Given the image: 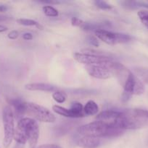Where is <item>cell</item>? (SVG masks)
<instances>
[{
	"label": "cell",
	"instance_id": "cell-31",
	"mask_svg": "<svg viewBox=\"0 0 148 148\" xmlns=\"http://www.w3.org/2000/svg\"><path fill=\"white\" fill-rule=\"evenodd\" d=\"M7 30H8V28H7L6 26L1 25H0V33H3V32L7 31Z\"/></svg>",
	"mask_w": 148,
	"mask_h": 148
},
{
	"label": "cell",
	"instance_id": "cell-26",
	"mask_svg": "<svg viewBox=\"0 0 148 148\" xmlns=\"http://www.w3.org/2000/svg\"><path fill=\"white\" fill-rule=\"evenodd\" d=\"M36 148H62L60 146L57 145L53 144H46V145H41L36 147Z\"/></svg>",
	"mask_w": 148,
	"mask_h": 148
},
{
	"label": "cell",
	"instance_id": "cell-11",
	"mask_svg": "<svg viewBox=\"0 0 148 148\" xmlns=\"http://www.w3.org/2000/svg\"><path fill=\"white\" fill-rule=\"evenodd\" d=\"M25 88L30 91H44V92H55L58 90L56 86L51 84L42 83V82H36V83L27 84Z\"/></svg>",
	"mask_w": 148,
	"mask_h": 148
},
{
	"label": "cell",
	"instance_id": "cell-7",
	"mask_svg": "<svg viewBox=\"0 0 148 148\" xmlns=\"http://www.w3.org/2000/svg\"><path fill=\"white\" fill-rule=\"evenodd\" d=\"M123 92L132 95H141L145 92V87L142 81L131 72L123 85Z\"/></svg>",
	"mask_w": 148,
	"mask_h": 148
},
{
	"label": "cell",
	"instance_id": "cell-3",
	"mask_svg": "<svg viewBox=\"0 0 148 148\" xmlns=\"http://www.w3.org/2000/svg\"><path fill=\"white\" fill-rule=\"evenodd\" d=\"M3 126H4V140L3 145L8 148L12 142L15 134V116L13 110L10 106H6L2 111Z\"/></svg>",
	"mask_w": 148,
	"mask_h": 148
},
{
	"label": "cell",
	"instance_id": "cell-9",
	"mask_svg": "<svg viewBox=\"0 0 148 148\" xmlns=\"http://www.w3.org/2000/svg\"><path fill=\"white\" fill-rule=\"evenodd\" d=\"M8 103L13 107V114L15 118L20 121L23 119V116L27 113V103L20 98H10L8 100Z\"/></svg>",
	"mask_w": 148,
	"mask_h": 148
},
{
	"label": "cell",
	"instance_id": "cell-16",
	"mask_svg": "<svg viewBox=\"0 0 148 148\" xmlns=\"http://www.w3.org/2000/svg\"><path fill=\"white\" fill-rule=\"evenodd\" d=\"M52 110H53L56 114H59V115L63 116L65 117H69V118H73V116L72 112L71 111V110L67 109V108L60 106H52Z\"/></svg>",
	"mask_w": 148,
	"mask_h": 148
},
{
	"label": "cell",
	"instance_id": "cell-24",
	"mask_svg": "<svg viewBox=\"0 0 148 148\" xmlns=\"http://www.w3.org/2000/svg\"><path fill=\"white\" fill-rule=\"evenodd\" d=\"M88 42L90 44L94 46H96V47H98L99 45H100L98 40L95 37H94V36H89L88 38Z\"/></svg>",
	"mask_w": 148,
	"mask_h": 148
},
{
	"label": "cell",
	"instance_id": "cell-5",
	"mask_svg": "<svg viewBox=\"0 0 148 148\" xmlns=\"http://www.w3.org/2000/svg\"><path fill=\"white\" fill-rule=\"evenodd\" d=\"M95 35L102 41L109 45H115L118 43H124L131 40V37L124 33H114L104 29H100L95 31Z\"/></svg>",
	"mask_w": 148,
	"mask_h": 148
},
{
	"label": "cell",
	"instance_id": "cell-10",
	"mask_svg": "<svg viewBox=\"0 0 148 148\" xmlns=\"http://www.w3.org/2000/svg\"><path fill=\"white\" fill-rule=\"evenodd\" d=\"M121 114V111H116V110H106L102 111L96 116L97 121H102L107 123L113 127H116L115 126V122L118 119ZM118 128V127H117Z\"/></svg>",
	"mask_w": 148,
	"mask_h": 148
},
{
	"label": "cell",
	"instance_id": "cell-27",
	"mask_svg": "<svg viewBox=\"0 0 148 148\" xmlns=\"http://www.w3.org/2000/svg\"><path fill=\"white\" fill-rule=\"evenodd\" d=\"M23 38L26 40H30L33 39V35L30 33H26L23 35Z\"/></svg>",
	"mask_w": 148,
	"mask_h": 148
},
{
	"label": "cell",
	"instance_id": "cell-17",
	"mask_svg": "<svg viewBox=\"0 0 148 148\" xmlns=\"http://www.w3.org/2000/svg\"><path fill=\"white\" fill-rule=\"evenodd\" d=\"M52 98L56 102L59 103H62L67 100L68 95H67L66 92H65L64 91H61L58 90L53 92Z\"/></svg>",
	"mask_w": 148,
	"mask_h": 148
},
{
	"label": "cell",
	"instance_id": "cell-4",
	"mask_svg": "<svg viewBox=\"0 0 148 148\" xmlns=\"http://www.w3.org/2000/svg\"><path fill=\"white\" fill-rule=\"evenodd\" d=\"M27 113L41 122L53 123L56 121L55 116L49 109L34 103H27Z\"/></svg>",
	"mask_w": 148,
	"mask_h": 148
},
{
	"label": "cell",
	"instance_id": "cell-25",
	"mask_svg": "<svg viewBox=\"0 0 148 148\" xmlns=\"http://www.w3.org/2000/svg\"><path fill=\"white\" fill-rule=\"evenodd\" d=\"M8 38L11 40H15L16 38H17V37L19 36V33L17 30H12V31L10 32L7 35Z\"/></svg>",
	"mask_w": 148,
	"mask_h": 148
},
{
	"label": "cell",
	"instance_id": "cell-18",
	"mask_svg": "<svg viewBox=\"0 0 148 148\" xmlns=\"http://www.w3.org/2000/svg\"><path fill=\"white\" fill-rule=\"evenodd\" d=\"M42 10H43V12L45 15L48 16V17H55L58 16V11L56 9L54 8L53 7H52V6H44Z\"/></svg>",
	"mask_w": 148,
	"mask_h": 148
},
{
	"label": "cell",
	"instance_id": "cell-28",
	"mask_svg": "<svg viewBox=\"0 0 148 148\" xmlns=\"http://www.w3.org/2000/svg\"><path fill=\"white\" fill-rule=\"evenodd\" d=\"M41 2L44 3V4H59V1H52V0H49V1H41Z\"/></svg>",
	"mask_w": 148,
	"mask_h": 148
},
{
	"label": "cell",
	"instance_id": "cell-33",
	"mask_svg": "<svg viewBox=\"0 0 148 148\" xmlns=\"http://www.w3.org/2000/svg\"><path fill=\"white\" fill-rule=\"evenodd\" d=\"M0 148H1V147H0Z\"/></svg>",
	"mask_w": 148,
	"mask_h": 148
},
{
	"label": "cell",
	"instance_id": "cell-8",
	"mask_svg": "<svg viewBox=\"0 0 148 148\" xmlns=\"http://www.w3.org/2000/svg\"><path fill=\"white\" fill-rule=\"evenodd\" d=\"M73 57L75 61L86 65L102 64L113 60L110 56H97L84 53H75L73 54Z\"/></svg>",
	"mask_w": 148,
	"mask_h": 148
},
{
	"label": "cell",
	"instance_id": "cell-12",
	"mask_svg": "<svg viewBox=\"0 0 148 148\" xmlns=\"http://www.w3.org/2000/svg\"><path fill=\"white\" fill-rule=\"evenodd\" d=\"M101 145V139L93 137H83L78 141V145L82 148H97Z\"/></svg>",
	"mask_w": 148,
	"mask_h": 148
},
{
	"label": "cell",
	"instance_id": "cell-32",
	"mask_svg": "<svg viewBox=\"0 0 148 148\" xmlns=\"http://www.w3.org/2000/svg\"><path fill=\"white\" fill-rule=\"evenodd\" d=\"M13 148H24V145H20V144H16L15 145V147Z\"/></svg>",
	"mask_w": 148,
	"mask_h": 148
},
{
	"label": "cell",
	"instance_id": "cell-30",
	"mask_svg": "<svg viewBox=\"0 0 148 148\" xmlns=\"http://www.w3.org/2000/svg\"><path fill=\"white\" fill-rule=\"evenodd\" d=\"M9 19V17L6 15H2V14H0V22H4L6 21Z\"/></svg>",
	"mask_w": 148,
	"mask_h": 148
},
{
	"label": "cell",
	"instance_id": "cell-29",
	"mask_svg": "<svg viewBox=\"0 0 148 148\" xmlns=\"http://www.w3.org/2000/svg\"><path fill=\"white\" fill-rule=\"evenodd\" d=\"M7 10H8L7 6L4 5V4H0V12H4L7 11Z\"/></svg>",
	"mask_w": 148,
	"mask_h": 148
},
{
	"label": "cell",
	"instance_id": "cell-22",
	"mask_svg": "<svg viewBox=\"0 0 148 148\" xmlns=\"http://www.w3.org/2000/svg\"><path fill=\"white\" fill-rule=\"evenodd\" d=\"M84 23V22L81 19L78 18V17H72L71 19V25L73 26H77V27H81L83 25V24Z\"/></svg>",
	"mask_w": 148,
	"mask_h": 148
},
{
	"label": "cell",
	"instance_id": "cell-21",
	"mask_svg": "<svg viewBox=\"0 0 148 148\" xmlns=\"http://www.w3.org/2000/svg\"><path fill=\"white\" fill-rule=\"evenodd\" d=\"M94 4L96 5V7H97L98 8L101 9V10H110V9L113 7V6L111 4H108L107 2L104 1H100V0H97V1H94Z\"/></svg>",
	"mask_w": 148,
	"mask_h": 148
},
{
	"label": "cell",
	"instance_id": "cell-23",
	"mask_svg": "<svg viewBox=\"0 0 148 148\" xmlns=\"http://www.w3.org/2000/svg\"><path fill=\"white\" fill-rule=\"evenodd\" d=\"M138 74H139V75H140L142 78H143V79L145 81V82H148V70L147 69H139Z\"/></svg>",
	"mask_w": 148,
	"mask_h": 148
},
{
	"label": "cell",
	"instance_id": "cell-1",
	"mask_svg": "<svg viewBox=\"0 0 148 148\" xmlns=\"http://www.w3.org/2000/svg\"><path fill=\"white\" fill-rule=\"evenodd\" d=\"M39 137V127L36 120L26 117L18 121L13 137L17 144L24 145L28 142L30 148H36Z\"/></svg>",
	"mask_w": 148,
	"mask_h": 148
},
{
	"label": "cell",
	"instance_id": "cell-20",
	"mask_svg": "<svg viewBox=\"0 0 148 148\" xmlns=\"http://www.w3.org/2000/svg\"><path fill=\"white\" fill-rule=\"evenodd\" d=\"M137 15L140 19L141 22L148 27V10H139L137 13Z\"/></svg>",
	"mask_w": 148,
	"mask_h": 148
},
{
	"label": "cell",
	"instance_id": "cell-19",
	"mask_svg": "<svg viewBox=\"0 0 148 148\" xmlns=\"http://www.w3.org/2000/svg\"><path fill=\"white\" fill-rule=\"evenodd\" d=\"M17 23L19 25H22L24 26H36L39 28V27L42 28L41 26L37 22L33 20H30V19H18L17 20Z\"/></svg>",
	"mask_w": 148,
	"mask_h": 148
},
{
	"label": "cell",
	"instance_id": "cell-15",
	"mask_svg": "<svg viewBox=\"0 0 148 148\" xmlns=\"http://www.w3.org/2000/svg\"><path fill=\"white\" fill-rule=\"evenodd\" d=\"M99 106L94 101H89L84 107V113L85 115L93 116L98 113Z\"/></svg>",
	"mask_w": 148,
	"mask_h": 148
},
{
	"label": "cell",
	"instance_id": "cell-6",
	"mask_svg": "<svg viewBox=\"0 0 148 148\" xmlns=\"http://www.w3.org/2000/svg\"><path fill=\"white\" fill-rule=\"evenodd\" d=\"M114 60H111L102 64L86 65V70L91 77L97 79H106L111 77L113 75L111 65Z\"/></svg>",
	"mask_w": 148,
	"mask_h": 148
},
{
	"label": "cell",
	"instance_id": "cell-14",
	"mask_svg": "<svg viewBox=\"0 0 148 148\" xmlns=\"http://www.w3.org/2000/svg\"><path fill=\"white\" fill-rule=\"evenodd\" d=\"M70 110L72 112L73 118H82L86 116L84 113L83 105L79 102L73 103Z\"/></svg>",
	"mask_w": 148,
	"mask_h": 148
},
{
	"label": "cell",
	"instance_id": "cell-13",
	"mask_svg": "<svg viewBox=\"0 0 148 148\" xmlns=\"http://www.w3.org/2000/svg\"><path fill=\"white\" fill-rule=\"evenodd\" d=\"M121 4L123 7L126 10H136L139 7H145L148 9V2L140 1H121Z\"/></svg>",
	"mask_w": 148,
	"mask_h": 148
},
{
	"label": "cell",
	"instance_id": "cell-2",
	"mask_svg": "<svg viewBox=\"0 0 148 148\" xmlns=\"http://www.w3.org/2000/svg\"><path fill=\"white\" fill-rule=\"evenodd\" d=\"M78 132L83 137H93L101 139L119 137L124 133V130L113 127L104 121H96L78 127Z\"/></svg>",
	"mask_w": 148,
	"mask_h": 148
}]
</instances>
